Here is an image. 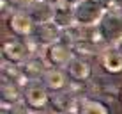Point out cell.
Masks as SVG:
<instances>
[{
  "label": "cell",
  "instance_id": "cell-1",
  "mask_svg": "<svg viewBox=\"0 0 122 114\" xmlns=\"http://www.w3.org/2000/svg\"><path fill=\"white\" fill-rule=\"evenodd\" d=\"M74 23L81 27H99L106 11L103 9L99 0H80L73 9Z\"/></svg>",
  "mask_w": 122,
  "mask_h": 114
},
{
  "label": "cell",
  "instance_id": "cell-2",
  "mask_svg": "<svg viewBox=\"0 0 122 114\" xmlns=\"http://www.w3.org/2000/svg\"><path fill=\"white\" fill-rule=\"evenodd\" d=\"M41 57L43 61L46 62L48 68H67L71 61H73V50H71L69 45L62 43V41H57L53 45H48V46H43L41 48Z\"/></svg>",
  "mask_w": 122,
  "mask_h": 114
},
{
  "label": "cell",
  "instance_id": "cell-3",
  "mask_svg": "<svg viewBox=\"0 0 122 114\" xmlns=\"http://www.w3.org/2000/svg\"><path fill=\"white\" fill-rule=\"evenodd\" d=\"M32 57V52L28 50V45L25 41L7 37L2 43V59L4 62H9L14 66H23Z\"/></svg>",
  "mask_w": 122,
  "mask_h": 114
},
{
  "label": "cell",
  "instance_id": "cell-4",
  "mask_svg": "<svg viewBox=\"0 0 122 114\" xmlns=\"http://www.w3.org/2000/svg\"><path fill=\"white\" fill-rule=\"evenodd\" d=\"M23 102L28 109H34V111H39V109H44L50 102V95L48 89L41 80H36V82H30L23 91Z\"/></svg>",
  "mask_w": 122,
  "mask_h": 114
},
{
  "label": "cell",
  "instance_id": "cell-5",
  "mask_svg": "<svg viewBox=\"0 0 122 114\" xmlns=\"http://www.w3.org/2000/svg\"><path fill=\"white\" fill-rule=\"evenodd\" d=\"M99 30L104 41H113V45L122 37V14L120 12H106L103 22L99 23Z\"/></svg>",
  "mask_w": 122,
  "mask_h": 114
},
{
  "label": "cell",
  "instance_id": "cell-6",
  "mask_svg": "<svg viewBox=\"0 0 122 114\" xmlns=\"http://www.w3.org/2000/svg\"><path fill=\"white\" fill-rule=\"evenodd\" d=\"M27 12L32 18L34 25L39 27V25L53 22V18H55V4L46 2V0H36V2L27 9Z\"/></svg>",
  "mask_w": 122,
  "mask_h": 114
},
{
  "label": "cell",
  "instance_id": "cell-7",
  "mask_svg": "<svg viewBox=\"0 0 122 114\" xmlns=\"http://www.w3.org/2000/svg\"><path fill=\"white\" fill-rule=\"evenodd\" d=\"M9 25L11 32L20 37H30L34 34V30H36V25H34L32 18L28 16L27 11H18V12H12L9 16Z\"/></svg>",
  "mask_w": 122,
  "mask_h": 114
},
{
  "label": "cell",
  "instance_id": "cell-8",
  "mask_svg": "<svg viewBox=\"0 0 122 114\" xmlns=\"http://www.w3.org/2000/svg\"><path fill=\"white\" fill-rule=\"evenodd\" d=\"M20 68H21V75L28 82H36V80H43L48 66H46V62L43 61L41 55H36V57L32 55L23 66H20Z\"/></svg>",
  "mask_w": 122,
  "mask_h": 114
},
{
  "label": "cell",
  "instance_id": "cell-9",
  "mask_svg": "<svg viewBox=\"0 0 122 114\" xmlns=\"http://www.w3.org/2000/svg\"><path fill=\"white\" fill-rule=\"evenodd\" d=\"M34 36H36V39L41 43V46H48V45H53V43H57V41H60L62 29L58 27L57 23L50 22V23H44V25L36 27Z\"/></svg>",
  "mask_w": 122,
  "mask_h": 114
},
{
  "label": "cell",
  "instance_id": "cell-10",
  "mask_svg": "<svg viewBox=\"0 0 122 114\" xmlns=\"http://www.w3.org/2000/svg\"><path fill=\"white\" fill-rule=\"evenodd\" d=\"M41 82L46 86L48 91H53V93L64 91L66 87L69 86V78H67V75L64 73V70H58V68H48Z\"/></svg>",
  "mask_w": 122,
  "mask_h": 114
},
{
  "label": "cell",
  "instance_id": "cell-11",
  "mask_svg": "<svg viewBox=\"0 0 122 114\" xmlns=\"http://www.w3.org/2000/svg\"><path fill=\"white\" fill-rule=\"evenodd\" d=\"M50 103L51 107L55 109L57 112H71L74 111L76 112V105H78V98L73 95L69 89L67 91H58V93H53L50 96Z\"/></svg>",
  "mask_w": 122,
  "mask_h": 114
},
{
  "label": "cell",
  "instance_id": "cell-12",
  "mask_svg": "<svg viewBox=\"0 0 122 114\" xmlns=\"http://www.w3.org/2000/svg\"><path fill=\"white\" fill-rule=\"evenodd\" d=\"M103 55H101V61H103V68L108 71V73H120L122 71V54L115 48L113 45L106 46L103 50Z\"/></svg>",
  "mask_w": 122,
  "mask_h": 114
},
{
  "label": "cell",
  "instance_id": "cell-13",
  "mask_svg": "<svg viewBox=\"0 0 122 114\" xmlns=\"http://www.w3.org/2000/svg\"><path fill=\"white\" fill-rule=\"evenodd\" d=\"M66 70L76 82H85L90 77V64L81 57H73V61L67 64Z\"/></svg>",
  "mask_w": 122,
  "mask_h": 114
},
{
  "label": "cell",
  "instance_id": "cell-14",
  "mask_svg": "<svg viewBox=\"0 0 122 114\" xmlns=\"http://www.w3.org/2000/svg\"><path fill=\"white\" fill-rule=\"evenodd\" d=\"M21 87L12 82L2 80V103L4 105H20L21 103Z\"/></svg>",
  "mask_w": 122,
  "mask_h": 114
},
{
  "label": "cell",
  "instance_id": "cell-15",
  "mask_svg": "<svg viewBox=\"0 0 122 114\" xmlns=\"http://www.w3.org/2000/svg\"><path fill=\"white\" fill-rule=\"evenodd\" d=\"M81 114H110L108 112V107L99 100H92V98H85L81 103V109H80Z\"/></svg>",
  "mask_w": 122,
  "mask_h": 114
},
{
  "label": "cell",
  "instance_id": "cell-16",
  "mask_svg": "<svg viewBox=\"0 0 122 114\" xmlns=\"http://www.w3.org/2000/svg\"><path fill=\"white\" fill-rule=\"evenodd\" d=\"M71 50L76 55H96L97 45L92 43V41H78V43L71 45Z\"/></svg>",
  "mask_w": 122,
  "mask_h": 114
},
{
  "label": "cell",
  "instance_id": "cell-17",
  "mask_svg": "<svg viewBox=\"0 0 122 114\" xmlns=\"http://www.w3.org/2000/svg\"><path fill=\"white\" fill-rule=\"evenodd\" d=\"M99 2L106 12H120L122 11V0H99Z\"/></svg>",
  "mask_w": 122,
  "mask_h": 114
},
{
  "label": "cell",
  "instance_id": "cell-18",
  "mask_svg": "<svg viewBox=\"0 0 122 114\" xmlns=\"http://www.w3.org/2000/svg\"><path fill=\"white\" fill-rule=\"evenodd\" d=\"M0 114H25V109L23 105H4L0 107Z\"/></svg>",
  "mask_w": 122,
  "mask_h": 114
},
{
  "label": "cell",
  "instance_id": "cell-19",
  "mask_svg": "<svg viewBox=\"0 0 122 114\" xmlns=\"http://www.w3.org/2000/svg\"><path fill=\"white\" fill-rule=\"evenodd\" d=\"M9 2L12 6H16V7H25V9H28L36 0H9Z\"/></svg>",
  "mask_w": 122,
  "mask_h": 114
},
{
  "label": "cell",
  "instance_id": "cell-20",
  "mask_svg": "<svg viewBox=\"0 0 122 114\" xmlns=\"http://www.w3.org/2000/svg\"><path fill=\"white\" fill-rule=\"evenodd\" d=\"M113 46H115V48H117V50H119V52L122 54V37H120V39H119V41H117V43H115V45H113Z\"/></svg>",
  "mask_w": 122,
  "mask_h": 114
},
{
  "label": "cell",
  "instance_id": "cell-21",
  "mask_svg": "<svg viewBox=\"0 0 122 114\" xmlns=\"http://www.w3.org/2000/svg\"><path fill=\"white\" fill-rule=\"evenodd\" d=\"M43 114H60V112H57L55 109H51V111H44Z\"/></svg>",
  "mask_w": 122,
  "mask_h": 114
},
{
  "label": "cell",
  "instance_id": "cell-22",
  "mask_svg": "<svg viewBox=\"0 0 122 114\" xmlns=\"http://www.w3.org/2000/svg\"><path fill=\"white\" fill-rule=\"evenodd\" d=\"M62 114H78V112H74V111H71V112H62Z\"/></svg>",
  "mask_w": 122,
  "mask_h": 114
},
{
  "label": "cell",
  "instance_id": "cell-23",
  "mask_svg": "<svg viewBox=\"0 0 122 114\" xmlns=\"http://www.w3.org/2000/svg\"><path fill=\"white\" fill-rule=\"evenodd\" d=\"M46 2H51V4H55V2H57V0H46Z\"/></svg>",
  "mask_w": 122,
  "mask_h": 114
},
{
  "label": "cell",
  "instance_id": "cell-24",
  "mask_svg": "<svg viewBox=\"0 0 122 114\" xmlns=\"http://www.w3.org/2000/svg\"><path fill=\"white\" fill-rule=\"evenodd\" d=\"M120 98H122V91H120Z\"/></svg>",
  "mask_w": 122,
  "mask_h": 114
}]
</instances>
